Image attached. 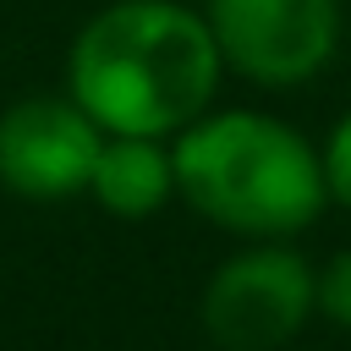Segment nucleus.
Returning <instances> with one entry per match:
<instances>
[{
  "label": "nucleus",
  "mask_w": 351,
  "mask_h": 351,
  "mask_svg": "<svg viewBox=\"0 0 351 351\" xmlns=\"http://www.w3.org/2000/svg\"><path fill=\"white\" fill-rule=\"evenodd\" d=\"M170 154L176 192L247 241H291L329 203L318 148L263 110H203L170 137Z\"/></svg>",
  "instance_id": "f03ea898"
},
{
  "label": "nucleus",
  "mask_w": 351,
  "mask_h": 351,
  "mask_svg": "<svg viewBox=\"0 0 351 351\" xmlns=\"http://www.w3.org/2000/svg\"><path fill=\"white\" fill-rule=\"evenodd\" d=\"M318 159H324V186H329V203L351 208V110L329 126V137H324Z\"/></svg>",
  "instance_id": "0eeeda50"
},
{
  "label": "nucleus",
  "mask_w": 351,
  "mask_h": 351,
  "mask_svg": "<svg viewBox=\"0 0 351 351\" xmlns=\"http://www.w3.org/2000/svg\"><path fill=\"white\" fill-rule=\"evenodd\" d=\"M225 55L203 11L181 0H110L66 49V93L126 137H176L219 88Z\"/></svg>",
  "instance_id": "f257e3e1"
},
{
  "label": "nucleus",
  "mask_w": 351,
  "mask_h": 351,
  "mask_svg": "<svg viewBox=\"0 0 351 351\" xmlns=\"http://www.w3.org/2000/svg\"><path fill=\"white\" fill-rule=\"evenodd\" d=\"M88 192L115 219H148V214H159L176 197V154H170V137L104 132V148L93 159Z\"/></svg>",
  "instance_id": "423d86ee"
},
{
  "label": "nucleus",
  "mask_w": 351,
  "mask_h": 351,
  "mask_svg": "<svg viewBox=\"0 0 351 351\" xmlns=\"http://www.w3.org/2000/svg\"><path fill=\"white\" fill-rule=\"evenodd\" d=\"M230 71L258 88L318 77L340 44V0H203Z\"/></svg>",
  "instance_id": "20e7f679"
},
{
  "label": "nucleus",
  "mask_w": 351,
  "mask_h": 351,
  "mask_svg": "<svg viewBox=\"0 0 351 351\" xmlns=\"http://www.w3.org/2000/svg\"><path fill=\"white\" fill-rule=\"evenodd\" d=\"M318 313L335 329H351V247L318 269Z\"/></svg>",
  "instance_id": "6e6552de"
},
{
  "label": "nucleus",
  "mask_w": 351,
  "mask_h": 351,
  "mask_svg": "<svg viewBox=\"0 0 351 351\" xmlns=\"http://www.w3.org/2000/svg\"><path fill=\"white\" fill-rule=\"evenodd\" d=\"M104 126L71 93H27L0 110V186L33 203L88 192Z\"/></svg>",
  "instance_id": "39448f33"
},
{
  "label": "nucleus",
  "mask_w": 351,
  "mask_h": 351,
  "mask_svg": "<svg viewBox=\"0 0 351 351\" xmlns=\"http://www.w3.org/2000/svg\"><path fill=\"white\" fill-rule=\"evenodd\" d=\"M318 313V269L285 241H252L225 258L197 302L203 335L219 351H280Z\"/></svg>",
  "instance_id": "7ed1b4c3"
}]
</instances>
